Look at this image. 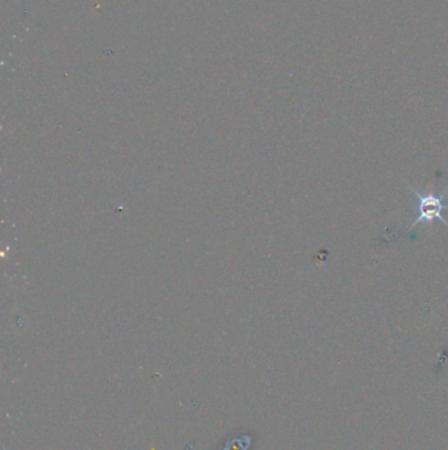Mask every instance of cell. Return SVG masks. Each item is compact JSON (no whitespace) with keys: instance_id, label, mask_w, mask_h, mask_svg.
Returning <instances> with one entry per match:
<instances>
[{"instance_id":"6da1fadb","label":"cell","mask_w":448,"mask_h":450,"mask_svg":"<svg viewBox=\"0 0 448 450\" xmlns=\"http://www.w3.org/2000/svg\"><path fill=\"white\" fill-rule=\"evenodd\" d=\"M413 195L417 198L418 201V218L413 221V224L409 227L406 232H410L414 229L418 224L421 223H432L434 220H440L445 225L448 227V221L443 218V211H447L448 205L443 203V199L447 195L448 188L445 190L442 195H435L433 192L427 194H421L414 187L409 186Z\"/></svg>"}]
</instances>
